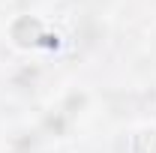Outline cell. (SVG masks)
<instances>
[{
    "label": "cell",
    "mask_w": 156,
    "mask_h": 153,
    "mask_svg": "<svg viewBox=\"0 0 156 153\" xmlns=\"http://www.w3.org/2000/svg\"><path fill=\"white\" fill-rule=\"evenodd\" d=\"M129 153H156V126H138L129 135Z\"/></svg>",
    "instance_id": "7a4b0ae2"
},
{
    "label": "cell",
    "mask_w": 156,
    "mask_h": 153,
    "mask_svg": "<svg viewBox=\"0 0 156 153\" xmlns=\"http://www.w3.org/2000/svg\"><path fill=\"white\" fill-rule=\"evenodd\" d=\"M42 24L36 18H30V15H21V18L12 21V27H9V36L15 39V45L21 48H27V45H36L39 39H42Z\"/></svg>",
    "instance_id": "6da1fadb"
}]
</instances>
